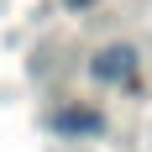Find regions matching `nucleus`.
I'll return each instance as SVG.
<instances>
[{
  "label": "nucleus",
  "instance_id": "f257e3e1",
  "mask_svg": "<svg viewBox=\"0 0 152 152\" xmlns=\"http://www.w3.org/2000/svg\"><path fill=\"white\" fill-rule=\"evenodd\" d=\"M89 74L100 79V84H121V79H131V74H137V47H126V42H110L105 53H94Z\"/></svg>",
  "mask_w": 152,
  "mask_h": 152
},
{
  "label": "nucleus",
  "instance_id": "7ed1b4c3",
  "mask_svg": "<svg viewBox=\"0 0 152 152\" xmlns=\"http://www.w3.org/2000/svg\"><path fill=\"white\" fill-rule=\"evenodd\" d=\"M68 5H89V0H68Z\"/></svg>",
  "mask_w": 152,
  "mask_h": 152
},
{
  "label": "nucleus",
  "instance_id": "f03ea898",
  "mask_svg": "<svg viewBox=\"0 0 152 152\" xmlns=\"http://www.w3.org/2000/svg\"><path fill=\"white\" fill-rule=\"evenodd\" d=\"M53 126H58V131H74V137H89V131H100V110H58V115H53Z\"/></svg>",
  "mask_w": 152,
  "mask_h": 152
}]
</instances>
